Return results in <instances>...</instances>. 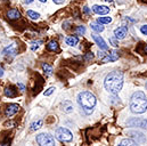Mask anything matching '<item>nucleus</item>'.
I'll list each match as a JSON object with an SVG mask.
<instances>
[{
  "mask_svg": "<svg viewBox=\"0 0 147 146\" xmlns=\"http://www.w3.org/2000/svg\"><path fill=\"white\" fill-rule=\"evenodd\" d=\"M105 1H107V2H112L113 0H105Z\"/></svg>",
  "mask_w": 147,
  "mask_h": 146,
  "instance_id": "nucleus-38",
  "label": "nucleus"
},
{
  "mask_svg": "<svg viewBox=\"0 0 147 146\" xmlns=\"http://www.w3.org/2000/svg\"><path fill=\"white\" fill-rule=\"evenodd\" d=\"M20 111V106H18V104H9L8 106H7V109H6V115L7 116H13L14 114H16L17 112Z\"/></svg>",
  "mask_w": 147,
  "mask_h": 146,
  "instance_id": "nucleus-11",
  "label": "nucleus"
},
{
  "mask_svg": "<svg viewBox=\"0 0 147 146\" xmlns=\"http://www.w3.org/2000/svg\"><path fill=\"white\" fill-rule=\"evenodd\" d=\"M55 135H56V138L61 142H71L73 139V135L72 132L66 129V128H63V127H59L56 129L55 131Z\"/></svg>",
  "mask_w": 147,
  "mask_h": 146,
  "instance_id": "nucleus-4",
  "label": "nucleus"
},
{
  "mask_svg": "<svg viewBox=\"0 0 147 146\" xmlns=\"http://www.w3.org/2000/svg\"><path fill=\"white\" fill-rule=\"evenodd\" d=\"M28 16L30 18H32V20H38L40 17V14H38L36 11H33V10H28Z\"/></svg>",
  "mask_w": 147,
  "mask_h": 146,
  "instance_id": "nucleus-23",
  "label": "nucleus"
},
{
  "mask_svg": "<svg viewBox=\"0 0 147 146\" xmlns=\"http://www.w3.org/2000/svg\"><path fill=\"white\" fill-rule=\"evenodd\" d=\"M33 0H25V3H31Z\"/></svg>",
  "mask_w": 147,
  "mask_h": 146,
  "instance_id": "nucleus-35",
  "label": "nucleus"
},
{
  "mask_svg": "<svg viewBox=\"0 0 147 146\" xmlns=\"http://www.w3.org/2000/svg\"><path fill=\"white\" fill-rule=\"evenodd\" d=\"M92 39L95 40L96 45H98V47H99L100 49H103V50H107V49H109V47H107L106 42L104 41V39H103V38H102L100 36H97V34H92Z\"/></svg>",
  "mask_w": 147,
  "mask_h": 146,
  "instance_id": "nucleus-7",
  "label": "nucleus"
},
{
  "mask_svg": "<svg viewBox=\"0 0 147 146\" xmlns=\"http://www.w3.org/2000/svg\"><path fill=\"white\" fill-rule=\"evenodd\" d=\"M7 16L10 21H15V20H20L21 18V13L17 10V9H10L8 13H7Z\"/></svg>",
  "mask_w": 147,
  "mask_h": 146,
  "instance_id": "nucleus-13",
  "label": "nucleus"
},
{
  "mask_svg": "<svg viewBox=\"0 0 147 146\" xmlns=\"http://www.w3.org/2000/svg\"><path fill=\"white\" fill-rule=\"evenodd\" d=\"M110 42L112 43V46H114V47H117L119 46V42H117V40L115 38H110Z\"/></svg>",
  "mask_w": 147,
  "mask_h": 146,
  "instance_id": "nucleus-27",
  "label": "nucleus"
},
{
  "mask_svg": "<svg viewBox=\"0 0 147 146\" xmlns=\"http://www.w3.org/2000/svg\"><path fill=\"white\" fill-rule=\"evenodd\" d=\"M119 56H120L119 51L113 50V51H111V54H107L105 57L102 58V62H104V63H106V62H114V61H116L119 58Z\"/></svg>",
  "mask_w": 147,
  "mask_h": 146,
  "instance_id": "nucleus-10",
  "label": "nucleus"
},
{
  "mask_svg": "<svg viewBox=\"0 0 147 146\" xmlns=\"http://www.w3.org/2000/svg\"><path fill=\"white\" fill-rule=\"evenodd\" d=\"M92 10L94 13L98 14V15H106L110 13V8L106 7V6H99V5H95L92 7Z\"/></svg>",
  "mask_w": 147,
  "mask_h": 146,
  "instance_id": "nucleus-8",
  "label": "nucleus"
},
{
  "mask_svg": "<svg viewBox=\"0 0 147 146\" xmlns=\"http://www.w3.org/2000/svg\"><path fill=\"white\" fill-rule=\"evenodd\" d=\"M40 43H41V41H40V40H39V41H34V42H32V43H31V45H32V46H31V49H32V50H36L38 47H39V45H40Z\"/></svg>",
  "mask_w": 147,
  "mask_h": 146,
  "instance_id": "nucleus-25",
  "label": "nucleus"
},
{
  "mask_svg": "<svg viewBox=\"0 0 147 146\" xmlns=\"http://www.w3.org/2000/svg\"><path fill=\"white\" fill-rule=\"evenodd\" d=\"M91 29L94 30V31H96V32H102V31H104V26H102L98 22L97 23H91Z\"/></svg>",
  "mask_w": 147,
  "mask_h": 146,
  "instance_id": "nucleus-19",
  "label": "nucleus"
},
{
  "mask_svg": "<svg viewBox=\"0 0 147 146\" xmlns=\"http://www.w3.org/2000/svg\"><path fill=\"white\" fill-rule=\"evenodd\" d=\"M36 139L39 146H55V139L49 134H39Z\"/></svg>",
  "mask_w": 147,
  "mask_h": 146,
  "instance_id": "nucleus-5",
  "label": "nucleus"
},
{
  "mask_svg": "<svg viewBox=\"0 0 147 146\" xmlns=\"http://www.w3.org/2000/svg\"><path fill=\"white\" fill-rule=\"evenodd\" d=\"M104 86L106 90H109L113 95L119 94V91L122 89V86H123V74L119 71L111 72L105 78Z\"/></svg>",
  "mask_w": 147,
  "mask_h": 146,
  "instance_id": "nucleus-1",
  "label": "nucleus"
},
{
  "mask_svg": "<svg viewBox=\"0 0 147 146\" xmlns=\"http://www.w3.org/2000/svg\"><path fill=\"white\" fill-rule=\"evenodd\" d=\"M42 69H43V71L45 73L47 74V75H51V73H53V69H51V66L50 65H48V64H42Z\"/></svg>",
  "mask_w": 147,
  "mask_h": 146,
  "instance_id": "nucleus-21",
  "label": "nucleus"
},
{
  "mask_svg": "<svg viewBox=\"0 0 147 146\" xmlns=\"http://www.w3.org/2000/svg\"><path fill=\"white\" fill-rule=\"evenodd\" d=\"M54 90H55V88H54V87H50L47 91H45V96H50V95L54 93Z\"/></svg>",
  "mask_w": 147,
  "mask_h": 146,
  "instance_id": "nucleus-26",
  "label": "nucleus"
},
{
  "mask_svg": "<svg viewBox=\"0 0 147 146\" xmlns=\"http://www.w3.org/2000/svg\"><path fill=\"white\" fill-rule=\"evenodd\" d=\"M65 41H66V43H67L69 46H76L78 42H79V39H78V36H67V38L65 39Z\"/></svg>",
  "mask_w": 147,
  "mask_h": 146,
  "instance_id": "nucleus-18",
  "label": "nucleus"
},
{
  "mask_svg": "<svg viewBox=\"0 0 147 146\" xmlns=\"http://www.w3.org/2000/svg\"><path fill=\"white\" fill-rule=\"evenodd\" d=\"M92 58H94L92 53H88V54H87V56H86V59H87V61H89V59H92Z\"/></svg>",
  "mask_w": 147,
  "mask_h": 146,
  "instance_id": "nucleus-29",
  "label": "nucleus"
},
{
  "mask_svg": "<svg viewBox=\"0 0 147 146\" xmlns=\"http://www.w3.org/2000/svg\"><path fill=\"white\" fill-rule=\"evenodd\" d=\"M5 95L7 96V97H16L17 96V90H15V88L14 87H7L6 89H5Z\"/></svg>",
  "mask_w": 147,
  "mask_h": 146,
  "instance_id": "nucleus-15",
  "label": "nucleus"
},
{
  "mask_svg": "<svg viewBox=\"0 0 147 146\" xmlns=\"http://www.w3.org/2000/svg\"><path fill=\"white\" fill-rule=\"evenodd\" d=\"M17 86L20 87V89H21L22 91H24V90H25V86H24L22 82H18V84H17Z\"/></svg>",
  "mask_w": 147,
  "mask_h": 146,
  "instance_id": "nucleus-30",
  "label": "nucleus"
},
{
  "mask_svg": "<svg viewBox=\"0 0 147 146\" xmlns=\"http://www.w3.org/2000/svg\"><path fill=\"white\" fill-rule=\"evenodd\" d=\"M46 48H47V50H49V51H59L58 43H57L55 40L49 41V42H48V45L46 46Z\"/></svg>",
  "mask_w": 147,
  "mask_h": 146,
  "instance_id": "nucleus-14",
  "label": "nucleus"
},
{
  "mask_svg": "<svg viewBox=\"0 0 147 146\" xmlns=\"http://www.w3.org/2000/svg\"><path fill=\"white\" fill-rule=\"evenodd\" d=\"M97 22L99 23V24H109L112 22V18L111 17H99L98 20H97Z\"/></svg>",
  "mask_w": 147,
  "mask_h": 146,
  "instance_id": "nucleus-22",
  "label": "nucleus"
},
{
  "mask_svg": "<svg viewBox=\"0 0 147 146\" xmlns=\"http://www.w3.org/2000/svg\"><path fill=\"white\" fill-rule=\"evenodd\" d=\"M117 146H138V144H137L135 141L127 138V139H122V141L119 143Z\"/></svg>",
  "mask_w": 147,
  "mask_h": 146,
  "instance_id": "nucleus-16",
  "label": "nucleus"
},
{
  "mask_svg": "<svg viewBox=\"0 0 147 146\" xmlns=\"http://www.w3.org/2000/svg\"><path fill=\"white\" fill-rule=\"evenodd\" d=\"M127 124L129 127H136V128H145L147 129V120L143 118H132L127 121Z\"/></svg>",
  "mask_w": 147,
  "mask_h": 146,
  "instance_id": "nucleus-6",
  "label": "nucleus"
},
{
  "mask_svg": "<svg viewBox=\"0 0 147 146\" xmlns=\"http://www.w3.org/2000/svg\"><path fill=\"white\" fill-rule=\"evenodd\" d=\"M130 110L132 113L142 114L147 110V99L143 91H136L130 98Z\"/></svg>",
  "mask_w": 147,
  "mask_h": 146,
  "instance_id": "nucleus-2",
  "label": "nucleus"
},
{
  "mask_svg": "<svg viewBox=\"0 0 147 146\" xmlns=\"http://www.w3.org/2000/svg\"><path fill=\"white\" fill-rule=\"evenodd\" d=\"M62 107H63V111H64L65 113H70V112L73 111V105H72V103L69 102V101H65V102L62 104Z\"/></svg>",
  "mask_w": 147,
  "mask_h": 146,
  "instance_id": "nucleus-17",
  "label": "nucleus"
},
{
  "mask_svg": "<svg viewBox=\"0 0 147 146\" xmlns=\"http://www.w3.org/2000/svg\"><path fill=\"white\" fill-rule=\"evenodd\" d=\"M78 103L86 113H91L94 106L96 105V97L89 91H82L78 96Z\"/></svg>",
  "mask_w": 147,
  "mask_h": 146,
  "instance_id": "nucleus-3",
  "label": "nucleus"
},
{
  "mask_svg": "<svg viewBox=\"0 0 147 146\" xmlns=\"http://www.w3.org/2000/svg\"><path fill=\"white\" fill-rule=\"evenodd\" d=\"M127 33H128V29L125 26H119L114 31V36H115L116 39H123V38H125Z\"/></svg>",
  "mask_w": 147,
  "mask_h": 146,
  "instance_id": "nucleus-9",
  "label": "nucleus"
},
{
  "mask_svg": "<svg viewBox=\"0 0 147 146\" xmlns=\"http://www.w3.org/2000/svg\"><path fill=\"white\" fill-rule=\"evenodd\" d=\"M42 120H38V121H34V122H32L31 123V130L32 131H34V130H38L39 128H41V126H42Z\"/></svg>",
  "mask_w": 147,
  "mask_h": 146,
  "instance_id": "nucleus-20",
  "label": "nucleus"
},
{
  "mask_svg": "<svg viewBox=\"0 0 147 146\" xmlns=\"http://www.w3.org/2000/svg\"><path fill=\"white\" fill-rule=\"evenodd\" d=\"M83 11H84L86 14H89V13H90V10H89L88 7H83Z\"/></svg>",
  "mask_w": 147,
  "mask_h": 146,
  "instance_id": "nucleus-33",
  "label": "nucleus"
},
{
  "mask_svg": "<svg viewBox=\"0 0 147 146\" xmlns=\"http://www.w3.org/2000/svg\"><path fill=\"white\" fill-rule=\"evenodd\" d=\"M0 146H9V142H8V141H5V142H2V143L0 144Z\"/></svg>",
  "mask_w": 147,
  "mask_h": 146,
  "instance_id": "nucleus-31",
  "label": "nucleus"
},
{
  "mask_svg": "<svg viewBox=\"0 0 147 146\" xmlns=\"http://www.w3.org/2000/svg\"><path fill=\"white\" fill-rule=\"evenodd\" d=\"M144 50H145V53H146V54H147V46H146V47H145V48H144Z\"/></svg>",
  "mask_w": 147,
  "mask_h": 146,
  "instance_id": "nucleus-36",
  "label": "nucleus"
},
{
  "mask_svg": "<svg viewBox=\"0 0 147 146\" xmlns=\"http://www.w3.org/2000/svg\"><path fill=\"white\" fill-rule=\"evenodd\" d=\"M76 33H78L79 36L84 34V33H86V28H84V26H78V28H76Z\"/></svg>",
  "mask_w": 147,
  "mask_h": 146,
  "instance_id": "nucleus-24",
  "label": "nucleus"
},
{
  "mask_svg": "<svg viewBox=\"0 0 147 146\" xmlns=\"http://www.w3.org/2000/svg\"><path fill=\"white\" fill-rule=\"evenodd\" d=\"M16 46H15V43H13V45H9L8 47H6L5 49H3V51H2V54L3 55H6V56H15L16 55Z\"/></svg>",
  "mask_w": 147,
  "mask_h": 146,
  "instance_id": "nucleus-12",
  "label": "nucleus"
},
{
  "mask_svg": "<svg viewBox=\"0 0 147 146\" xmlns=\"http://www.w3.org/2000/svg\"><path fill=\"white\" fill-rule=\"evenodd\" d=\"M3 75V69L2 68H0V78Z\"/></svg>",
  "mask_w": 147,
  "mask_h": 146,
  "instance_id": "nucleus-34",
  "label": "nucleus"
},
{
  "mask_svg": "<svg viewBox=\"0 0 147 146\" xmlns=\"http://www.w3.org/2000/svg\"><path fill=\"white\" fill-rule=\"evenodd\" d=\"M65 0H54V2L55 3H57V5H61V3H63Z\"/></svg>",
  "mask_w": 147,
  "mask_h": 146,
  "instance_id": "nucleus-32",
  "label": "nucleus"
},
{
  "mask_svg": "<svg viewBox=\"0 0 147 146\" xmlns=\"http://www.w3.org/2000/svg\"><path fill=\"white\" fill-rule=\"evenodd\" d=\"M39 1H41V2H46L47 0H39Z\"/></svg>",
  "mask_w": 147,
  "mask_h": 146,
  "instance_id": "nucleus-37",
  "label": "nucleus"
},
{
  "mask_svg": "<svg viewBox=\"0 0 147 146\" xmlns=\"http://www.w3.org/2000/svg\"><path fill=\"white\" fill-rule=\"evenodd\" d=\"M140 31H142L143 34H146L147 36V25H143V26L140 28Z\"/></svg>",
  "mask_w": 147,
  "mask_h": 146,
  "instance_id": "nucleus-28",
  "label": "nucleus"
}]
</instances>
